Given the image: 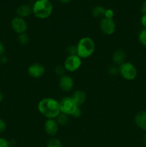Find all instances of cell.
I'll list each match as a JSON object with an SVG mask.
<instances>
[{
	"instance_id": "1",
	"label": "cell",
	"mask_w": 146,
	"mask_h": 147,
	"mask_svg": "<svg viewBox=\"0 0 146 147\" xmlns=\"http://www.w3.org/2000/svg\"><path fill=\"white\" fill-rule=\"evenodd\" d=\"M39 112L47 119H56L61 113L60 101L53 98H44L40 100L37 105Z\"/></svg>"
},
{
	"instance_id": "2",
	"label": "cell",
	"mask_w": 146,
	"mask_h": 147,
	"mask_svg": "<svg viewBox=\"0 0 146 147\" xmlns=\"http://www.w3.org/2000/svg\"><path fill=\"white\" fill-rule=\"evenodd\" d=\"M31 9L35 17L40 20H45L52 14L53 5L50 0H36Z\"/></svg>"
},
{
	"instance_id": "3",
	"label": "cell",
	"mask_w": 146,
	"mask_h": 147,
	"mask_svg": "<svg viewBox=\"0 0 146 147\" xmlns=\"http://www.w3.org/2000/svg\"><path fill=\"white\" fill-rule=\"evenodd\" d=\"M77 46V55L80 58L87 59L91 57L95 51V43L90 37H83L80 39Z\"/></svg>"
},
{
	"instance_id": "4",
	"label": "cell",
	"mask_w": 146,
	"mask_h": 147,
	"mask_svg": "<svg viewBox=\"0 0 146 147\" xmlns=\"http://www.w3.org/2000/svg\"><path fill=\"white\" fill-rule=\"evenodd\" d=\"M60 111L69 116L79 118L82 115V111L80 106H77L71 96H65L60 101Z\"/></svg>"
},
{
	"instance_id": "5",
	"label": "cell",
	"mask_w": 146,
	"mask_h": 147,
	"mask_svg": "<svg viewBox=\"0 0 146 147\" xmlns=\"http://www.w3.org/2000/svg\"><path fill=\"white\" fill-rule=\"evenodd\" d=\"M119 74L124 80L131 81L137 76V70L135 66L130 62H125L119 66Z\"/></svg>"
},
{
	"instance_id": "6",
	"label": "cell",
	"mask_w": 146,
	"mask_h": 147,
	"mask_svg": "<svg viewBox=\"0 0 146 147\" xmlns=\"http://www.w3.org/2000/svg\"><path fill=\"white\" fill-rule=\"evenodd\" d=\"M82 59L77 55H68L64 60V65L66 71L70 73H74L77 71L82 66Z\"/></svg>"
},
{
	"instance_id": "7",
	"label": "cell",
	"mask_w": 146,
	"mask_h": 147,
	"mask_svg": "<svg viewBox=\"0 0 146 147\" xmlns=\"http://www.w3.org/2000/svg\"><path fill=\"white\" fill-rule=\"evenodd\" d=\"M100 28L102 32L106 35H113L116 30L115 22L113 19L103 17L100 22Z\"/></svg>"
},
{
	"instance_id": "8",
	"label": "cell",
	"mask_w": 146,
	"mask_h": 147,
	"mask_svg": "<svg viewBox=\"0 0 146 147\" xmlns=\"http://www.w3.org/2000/svg\"><path fill=\"white\" fill-rule=\"evenodd\" d=\"M11 27L13 31L17 34H20L26 32L28 28V25L24 18L19 17H15L11 20Z\"/></svg>"
},
{
	"instance_id": "9",
	"label": "cell",
	"mask_w": 146,
	"mask_h": 147,
	"mask_svg": "<svg viewBox=\"0 0 146 147\" xmlns=\"http://www.w3.org/2000/svg\"><path fill=\"white\" fill-rule=\"evenodd\" d=\"M45 67L40 63H34L30 65L27 68V73L33 78H39L45 73Z\"/></svg>"
},
{
	"instance_id": "10",
	"label": "cell",
	"mask_w": 146,
	"mask_h": 147,
	"mask_svg": "<svg viewBox=\"0 0 146 147\" xmlns=\"http://www.w3.org/2000/svg\"><path fill=\"white\" fill-rule=\"evenodd\" d=\"M59 86H60V88L63 91H71L74 87V80L71 76L68 75H64L60 78Z\"/></svg>"
},
{
	"instance_id": "11",
	"label": "cell",
	"mask_w": 146,
	"mask_h": 147,
	"mask_svg": "<svg viewBox=\"0 0 146 147\" xmlns=\"http://www.w3.org/2000/svg\"><path fill=\"white\" fill-rule=\"evenodd\" d=\"M59 126L55 119H47L44 123V131L50 136H55L58 133Z\"/></svg>"
},
{
	"instance_id": "12",
	"label": "cell",
	"mask_w": 146,
	"mask_h": 147,
	"mask_svg": "<svg viewBox=\"0 0 146 147\" xmlns=\"http://www.w3.org/2000/svg\"><path fill=\"white\" fill-rule=\"evenodd\" d=\"M126 58H127V55H126L125 51L123 49L116 50L112 56V60L114 64L118 66L126 62Z\"/></svg>"
},
{
	"instance_id": "13",
	"label": "cell",
	"mask_w": 146,
	"mask_h": 147,
	"mask_svg": "<svg viewBox=\"0 0 146 147\" xmlns=\"http://www.w3.org/2000/svg\"><path fill=\"white\" fill-rule=\"evenodd\" d=\"M134 121L139 129L146 132V111L138 112L135 116Z\"/></svg>"
},
{
	"instance_id": "14",
	"label": "cell",
	"mask_w": 146,
	"mask_h": 147,
	"mask_svg": "<svg viewBox=\"0 0 146 147\" xmlns=\"http://www.w3.org/2000/svg\"><path fill=\"white\" fill-rule=\"evenodd\" d=\"M16 12H17L18 17L24 19L31 15V14L32 13V9L29 4H21L17 8Z\"/></svg>"
},
{
	"instance_id": "15",
	"label": "cell",
	"mask_w": 146,
	"mask_h": 147,
	"mask_svg": "<svg viewBox=\"0 0 146 147\" xmlns=\"http://www.w3.org/2000/svg\"><path fill=\"white\" fill-rule=\"evenodd\" d=\"M72 98L73 99L76 104L78 106H80L85 102L87 98L86 93L82 90H77L72 95Z\"/></svg>"
},
{
	"instance_id": "16",
	"label": "cell",
	"mask_w": 146,
	"mask_h": 147,
	"mask_svg": "<svg viewBox=\"0 0 146 147\" xmlns=\"http://www.w3.org/2000/svg\"><path fill=\"white\" fill-rule=\"evenodd\" d=\"M106 9L103 6L97 5L95 6L92 10V14L95 18H102L104 17V12H105Z\"/></svg>"
},
{
	"instance_id": "17",
	"label": "cell",
	"mask_w": 146,
	"mask_h": 147,
	"mask_svg": "<svg viewBox=\"0 0 146 147\" xmlns=\"http://www.w3.org/2000/svg\"><path fill=\"white\" fill-rule=\"evenodd\" d=\"M59 126H65L69 121V116L63 113H60L55 119Z\"/></svg>"
},
{
	"instance_id": "18",
	"label": "cell",
	"mask_w": 146,
	"mask_h": 147,
	"mask_svg": "<svg viewBox=\"0 0 146 147\" xmlns=\"http://www.w3.org/2000/svg\"><path fill=\"white\" fill-rule=\"evenodd\" d=\"M17 40H18L19 43L20 45H27L29 42L30 38L29 34L27 32H24L22 33V34H19Z\"/></svg>"
},
{
	"instance_id": "19",
	"label": "cell",
	"mask_w": 146,
	"mask_h": 147,
	"mask_svg": "<svg viewBox=\"0 0 146 147\" xmlns=\"http://www.w3.org/2000/svg\"><path fill=\"white\" fill-rule=\"evenodd\" d=\"M47 147H62V144L60 139L52 138L47 142Z\"/></svg>"
},
{
	"instance_id": "20",
	"label": "cell",
	"mask_w": 146,
	"mask_h": 147,
	"mask_svg": "<svg viewBox=\"0 0 146 147\" xmlns=\"http://www.w3.org/2000/svg\"><path fill=\"white\" fill-rule=\"evenodd\" d=\"M138 41L142 45L146 47V29L140 30L138 34Z\"/></svg>"
},
{
	"instance_id": "21",
	"label": "cell",
	"mask_w": 146,
	"mask_h": 147,
	"mask_svg": "<svg viewBox=\"0 0 146 147\" xmlns=\"http://www.w3.org/2000/svg\"><path fill=\"white\" fill-rule=\"evenodd\" d=\"M54 71H55V73L59 76L60 77H62V76L65 75L66 70L64 68V65H59L56 66L55 69H54Z\"/></svg>"
},
{
	"instance_id": "22",
	"label": "cell",
	"mask_w": 146,
	"mask_h": 147,
	"mask_svg": "<svg viewBox=\"0 0 146 147\" xmlns=\"http://www.w3.org/2000/svg\"><path fill=\"white\" fill-rule=\"evenodd\" d=\"M66 50H67V53H68V55H77V46L74 45H70L67 46Z\"/></svg>"
},
{
	"instance_id": "23",
	"label": "cell",
	"mask_w": 146,
	"mask_h": 147,
	"mask_svg": "<svg viewBox=\"0 0 146 147\" xmlns=\"http://www.w3.org/2000/svg\"><path fill=\"white\" fill-rule=\"evenodd\" d=\"M108 71L109 74L111 75V76H117V74H119V67L117 65H111L108 67Z\"/></svg>"
},
{
	"instance_id": "24",
	"label": "cell",
	"mask_w": 146,
	"mask_h": 147,
	"mask_svg": "<svg viewBox=\"0 0 146 147\" xmlns=\"http://www.w3.org/2000/svg\"><path fill=\"white\" fill-rule=\"evenodd\" d=\"M115 16V12L112 9H106L105 12H104V17L107 19H113Z\"/></svg>"
},
{
	"instance_id": "25",
	"label": "cell",
	"mask_w": 146,
	"mask_h": 147,
	"mask_svg": "<svg viewBox=\"0 0 146 147\" xmlns=\"http://www.w3.org/2000/svg\"><path fill=\"white\" fill-rule=\"evenodd\" d=\"M10 143L7 139L4 137H0V147H9Z\"/></svg>"
},
{
	"instance_id": "26",
	"label": "cell",
	"mask_w": 146,
	"mask_h": 147,
	"mask_svg": "<svg viewBox=\"0 0 146 147\" xmlns=\"http://www.w3.org/2000/svg\"><path fill=\"white\" fill-rule=\"evenodd\" d=\"M7 129V123L3 119H0V134L3 133Z\"/></svg>"
},
{
	"instance_id": "27",
	"label": "cell",
	"mask_w": 146,
	"mask_h": 147,
	"mask_svg": "<svg viewBox=\"0 0 146 147\" xmlns=\"http://www.w3.org/2000/svg\"><path fill=\"white\" fill-rule=\"evenodd\" d=\"M140 11H141L142 14H146V0H145L143 2V4H141V7H140Z\"/></svg>"
},
{
	"instance_id": "28",
	"label": "cell",
	"mask_w": 146,
	"mask_h": 147,
	"mask_svg": "<svg viewBox=\"0 0 146 147\" xmlns=\"http://www.w3.org/2000/svg\"><path fill=\"white\" fill-rule=\"evenodd\" d=\"M140 22H141V24L143 27V28L146 29V14H143L142 16L141 19H140Z\"/></svg>"
},
{
	"instance_id": "29",
	"label": "cell",
	"mask_w": 146,
	"mask_h": 147,
	"mask_svg": "<svg viewBox=\"0 0 146 147\" xmlns=\"http://www.w3.org/2000/svg\"><path fill=\"white\" fill-rule=\"evenodd\" d=\"M4 53H5V47L2 42L0 41V57L4 55Z\"/></svg>"
},
{
	"instance_id": "30",
	"label": "cell",
	"mask_w": 146,
	"mask_h": 147,
	"mask_svg": "<svg viewBox=\"0 0 146 147\" xmlns=\"http://www.w3.org/2000/svg\"><path fill=\"white\" fill-rule=\"evenodd\" d=\"M7 61H8V58L4 55L0 57V63H1V64H4V63H7Z\"/></svg>"
},
{
	"instance_id": "31",
	"label": "cell",
	"mask_w": 146,
	"mask_h": 147,
	"mask_svg": "<svg viewBox=\"0 0 146 147\" xmlns=\"http://www.w3.org/2000/svg\"><path fill=\"white\" fill-rule=\"evenodd\" d=\"M58 1H60L62 4H68L70 1H72V0H58Z\"/></svg>"
},
{
	"instance_id": "32",
	"label": "cell",
	"mask_w": 146,
	"mask_h": 147,
	"mask_svg": "<svg viewBox=\"0 0 146 147\" xmlns=\"http://www.w3.org/2000/svg\"><path fill=\"white\" fill-rule=\"evenodd\" d=\"M143 144H144L146 146V132H145V133L144 136H143Z\"/></svg>"
},
{
	"instance_id": "33",
	"label": "cell",
	"mask_w": 146,
	"mask_h": 147,
	"mask_svg": "<svg viewBox=\"0 0 146 147\" xmlns=\"http://www.w3.org/2000/svg\"><path fill=\"white\" fill-rule=\"evenodd\" d=\"M3 99H4V96H3V93L0 91V103L2 102Z\"/></svg>"
},
{
	"instance_id": "34",
	"label": "cell",
	"mask_w": 146,
	"mask_h": 147,
	"mask_svg": "<svg viewBox=\"0 0 146 147\" xmlns=\"http://www.w3.org/2000/svg\"><path fill=\"white\" fill-rule=\"evenodd\" d=\"M0 65H1V63H0Z\"/></svg>"
}]
</instances>
